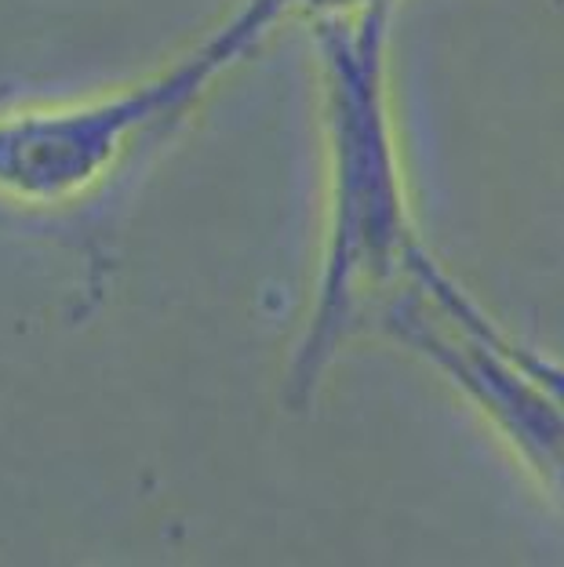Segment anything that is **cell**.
<instances>
[{
	"mask_svg": "<svg viewBox=\"0 0 564 567\" xmlns=\"http://www.w3.org/2000/svg\"><path fill=\"white\" fill-rule=\"evenodd\" d=\"M252 22L219 33L194 59L92 106L0 117V193L22 204H66L110 175L135 142L168 132L175 113L234 55Z\"/></svg>",
	"mask_w": 564,
	"mask_h": 567,
	"instance_id": "1",
	"label": "cell"
},
{
	"mask_svg": "<svg viewBox=\"0 0 564 567\" xmlns=\"http://www.w3.org/2000/svg\"><path fill=\"white\" fill-rule=\"evenodd\" d=\"M8 99V87H0V102H4Z\"/></svg>",
	"mask_w": 564,
	"mask_h": 567,
	"instance_id": "2",
	"label": "cell"
}]
</instances>
